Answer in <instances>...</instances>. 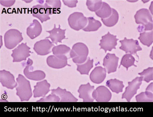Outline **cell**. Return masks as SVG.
<instances>
[{
    "mask_svg": "<svg viewBox=\"0 0 153 117\" xmlns=\"http://www.w3.org/2000/svg\"><path fill=\"white\" fill-rule=\"evenodd\" d=\"M138 39L143 45L149 47L152 44L153 41V31L143 32L140 34V36Z\"/></svg>",
    "mask_w": 153,
    "mask_h": 117,
    "instance_id": "obj_29",
    "label": "cell"
},
{
    "mask_svg": "<svg viewBox=\"0 0 153 117\" xmlns=\"http://www.w3.org/2000/svg\"><path fill=\"white\" fill-rule=\"evenodd\" d=\"M22 33L16 29H11L4 34L5 47L9 49H13L23 40Z\"/></svg>",
    "mask_w": 153,
    "mask_h": 117,
    "instance_id": "obj_3",
    "label": "cell"
},
{
    "mask_svg": "<svg viewBox=\"0 0 153 117\" xmlns=\"http://www.w3.org/2000/svg\"><path fill=\"white\" fill-rule=\"evenodd\" d=\"M16 80L18 84L16 88V95L22 101H28L32 96L30 81L20 74Z\"/></svg>",
    "mask_w": 153,
    "mask_h": 117,
    "instance_id": "obj_1",
    "label": "cell"
},
{
    "mask_svg": "<svg viewBox=\"0 0 153 117\" xmlns=\"http://www.w3.org/2000/svg\"><path fill=\"white\" fill-rule=\"evenodd\" d=\"M68 21L70 27L76 31L84 29L88 22L87 17L80 12H75L71 14Z\"/></svg>",
    "mask_w": 153,
    "mask_h": 117,
    "instance_id": "obj_5",
    "label": "cell"
},
{
    "mask_svg": "<svg viewBox=\"0 0 153 117\" xmlns=\"http://www.w3.org/2000/svg\"><path fill=\"white\" fill-rule=\"evenodd\" d=\"M95 87L91 86L89 83L81 85L78 91L79 93V98L83 99L84 102H94L92 93Z\"/></svg>",
    "mask_w": 153,
    "mask_h": 117,
    "instance_id": "obj_16",
    "label": "cell"
},
{
    "mask_svg": "<svg viewBox=\"0 0 153 117\" xmlns=\"http://www.w3.org/2000/svg\"><path fill=\"white\" fill-rule=\"evenodd\" d=\"M153 67H149L148 68L145 69L141 73L138 74L143 77V80L147 83L153 81Z\"/></svg>",
    "mask_w": 153,
    "mask_h": 117,
    "instance_id": "obj_33",
    "label": "cell"
},
{
    "mask_svg": "<svg viewBox=\"0 0 153 117\" xmlns=\"http://www.w3.org/2000/svg\"><path fill=\"white\" fill-rule=\"evenodd\" d=\"M15 1H1V4L4 6L7 7H10L13 5Z\"/></svg>",
    "mask_w": 153,
    "mask_h": 117,
    "instance_id": "obj_38",
    "label": "cell"
},
{
    "mask_svg": "<svg viewBox=\"0 0 153 117\" xmlns=\"http://www.w3.org/2000/svg\"><path fill=\"white\" fill-rule=\"evenodd\" d=\"M65 5L71 8L76 7L77 4V1H63Z\"/></svg>",
    "mask_w": 153,
    "mask_h": 117,
    "instance_id": "obj_37",
    "label": "cell"
},
{
    "mask_svg": "<svg viewBox=\"0 0 153 117\" xmlns=\"http://www.w3.org/2000/svg\"><path fill=\"white\" fill-rule=\"evenodd\" d=\"M119 58L114 54L108 53L104 58L103 65L106 69L108 74L117 71Z\"/></svg>",
    "mask_w": 153,
    "mask_h": 117,
    "instance_id": "obj_15",
    "label": "cell"
},
{
    "mask_svg": "<svg viewBox=\"0 0 153 117\" xmlns=\"http://www.w3.org/2000/svg\"><path fill=\"white\" fill-rule=\"evenodd\" d=\"M88 54L89 49L87 46L83 43L79 42L73 46L70 52V56L73 62L80 64L85 62Z\"/></svg>",
    "mask_w": 153,
    "mask_h": 117,
    "instance_id": "obj_2",
    "label": "cell"
},
{
    "mask_svg": "<svg viewBox=\"0 0 153 117\" xmlns=\"http://www.w3.org/2000/svg\"><path fill=\"white\" fill-rule=\"evenodd\" d=\"M0 81L3 86L11 90L13 89L17 86L14 76L4 70H1L0 72Z\"/></svg>",
    "mask_w": 153,
    "mask_h": 117,
    "instance_id": "obj_14",
    "label": "cell"
},
{
    "mask_svg": "<svg viewBox=\"0 0 153 117\" xmlns=\"http://www.w3.org/2000/svg\"><path fill=\"white\" fill-rule=\"evenodd\" d=\"M54 46L49 39L41 40L35 44L33 49L38 55L45 56L51 52V49Z\"/></svg>",
    "mask_w": 153,
    "mask_h": 117,
    "instance_id": "obj_12",
    "label": "cell"
},
{
    "mask_svg": "<svg viewBox=\"0 0 153 117\" xmlns=\"http://www.w3.org/2000/svg\"><path fill=\"white\" fill-rule=\"evenodd\" d=\"M111 8L105 2H102L101 8L95 12L96 15L102 19L108 18L111 15Z\"/></svg>",
    "mask_w": 153,
    "mask_h": 117,
    "instance_id": "obj_26",
    "label": "cell"
},
{
    "mask_svg": "<svg viewBox=\"0 0 153 117\" xmlns=\"http://www.w3.org/2000/svg\"><path fill=\"white\" fill-rule=\"evenodd\" d=\"M32 15L43 23L51 19L49 12L45 4H37L32 8Z\"/></svg>",
    "mask_w": 153,
    "mask_h": 117,
    "instance_id": "obj_13",
    "label": "cell"
},
{
    "mask_svg": "<svg viewBox=\"0 0 153 117\" xmlns=\"http://www.w3.org/2000/svg\"><path fill=\"white\" fill-rule=\"evenodd\" d=\"M153 23H149L145 26L140 25L137 28V30L140 33L147 31L152 30Z\"/></svg>",
    "mask_w": 153,
    "mask_h": 117,
    "instance_id": "obj_36",
    "label": "cell"
},
{
    "mask_svg": "<svg viewBox=\"0 0 153 117\" xmlns=\"http://www.w3.org/2000/svg\"><path fill=\"white\" fill-rule=\"evenodd\" d=\"M102 3V1H87L86 5L88 9L96 12L101 8Z\"/></svg>",
    "mask_w": 153,
    "mask_h": 117,
    "instance_id": "obj_34",
    "label": "cell"
},
{
    "mask_svg": "<svg viewBox=\"0 0 153 117\" xmlns=\"http://www.w3.org/2000/svg\"><path fill=\"white\" fill-rule=\"evenodd\" d=\"M51 84L46 80L37 82L34 86L33 91L34 98L45 97L50 91Z\"/></svg>",
    "mask_w": 153,
    "mask_h": 117,
    "instance_id": "obj_19",
    "label": "cell"
},
{
    "mask_svg": "<svg viewBox=\"0 0 153 117\" xmlns=\"http://www.w3.org/2000/svg\"><path fill=\"white\" fill-rule=\"evenodd\" d=\"M66 29L60 28V25L58 28L56 27L55 24H54L53 29L51 30L47 31L46 32L50 34V36L46 37L45 39H50L52 40L53 43L57 45L58 42L62 43V40L64 39H67L65 36V31Z\"/></svg>",
    "mask_w": 153,
    "mask_h": 117,
    "instance_id": "obj_18",
    "label": "cell"
},
{
    "mask_svg": "<svg viewBox=\"0 0 153 117\" xmlns=\"http://www.w3.org/2000/svg\"><path fill=\"white\" fill-rule=\"evenodd\" d=\"M60 98L58 96L51 93L47 96L41 98L37 102H60Z\"/></svg>",
    "mask_w": 153,
    "mask_h": 117,
    "instance_id": "obj_35",
    "label": "cell"
},
{
    "mask_svg": "<svg viewBox=\"0 0 153 117\" xmlns=\"http://www.w3.org/2000/svg\"><path fill=\"white\" fill-rule=\"evenodd\" d=\"M88 24L83 30L86 32L95 31L101 27L102 24L98 20L94 19L93 17H88Z\"/></svg>",
    "mask_w": 153,
    "mask_h": 117,
    "instance_id": "obj_28",
    "label": "cell"
},
{
    "mask_svg": "<svg viewBox=\"0 0 153 117\" xmlns=\"http://www.w3.org/2000/svg\"><path fill=\"white\" fill-rule=\"evenodd\" d=\"M134 18L137 24H142V26L153 23L152 16L147 9L142 8L137 11Z\"/></svg>",
    "mask_w": 153,
    "mask_h": 117,
    "instance_id": "obj_17",
    "label": "cell"
},
{
    "mask_svg": "<svg viewBox=\"0 0 153 117\" xmlns=\"http://www.w3.org/2000/svg\"><path fill=\"white\" fill-rule=\"evenodd\" d=\"M67 60L66 55H51L47 58L46 61L48 66L51 68L60 69L66 66H71L68 64Z\"/></svg>",
    "mask_w": 153,
    "mask_h": 117,
    "instance_id": "obj_10",
    "label": "cell"
},
{
    "mask_svg": "<svg viewBox=\"0 0 153 117\" xmlns=\"http://www.w3.org/2000/svg\"><path fill=\"white\" fill-rule=\"evenodd\" d=\"M135 61L136 60L134 58L131 54H126L123 56L122 57L119 68H120V66L122 65L125 67L128 71L129 67L133 66L137 67V66L134 64Z\"/></svg>",
    "mask_w": 153,
    "mask_h": 117,
    "instance_id": "obj_30",
    "label": "cell"
},
{
    "mask_svg": "<svg viewBox=\"0 0 153 117\" xmlns=\"http://www.w3.org/2000/svg\"><path fill=\"white\" fill-rule=\"evenodd\" d=\"M146 91L153 93V82L150 84L146 88Z\"/></svg>",
    "mask_w": 153,
    "mask_h": 117,
    "instance_id": "obj_39",
    "label": "cell"
},
{
    "mask_svg": "<svg viewBox=\"0 0 153 117\" xmlns=\"http://www.w3.org/2000/svg\"><path fill=\"white\" fill-rule=\"evenodd\" d=\"M45 4L48 8L51 15L60 13L61 5L60 1H46Z\"/></svg>",
    "mask_w": 153,
    "mask_h": 117,
    "instance_id": "obj_25",
    "label": "cell"
},
{
    "mask_svg": "<svg viewBox=\"0 0 153 117\" xmlns=\"http://www.w3.org/2000/svg\"><path fill=\"white\" fill-rule=\"evenodd\" d=\"M106 70L102 67H97L91 73L90 78L94 83L100 84L103 81L106 77Z\"/></svg>",
    "mask_w": 153,
    "mask_h": 117,
    "instance_id": "obj_20",
    "label": "cell"
},
{
    "mask_svg": "<svg viewBox=\"0 0 153 117\" xmlns=\"http://www.w3.org/2000/svg\"><path fill=\"white\" fill-rule=\"evenodd\" d=\"M136 98L137 102H152L153 93L147 91L142 92L136 96Z\"/></svg>",
    "mask_w": 153,
    "mask_h": 117,
    "instance_id": "obj_31",
    "label": "cell"
},
{
    "mask_svg": "<svg viewBox=\"0 0 153 117\" xmlns=\"http://www.w3.org/2000/svg\"><path fill=\"white\" fill-rule=\"evenodd\" d=\"M42 31V26L40 23L37 20L34 19L27 28L26 33L30 39H33L39 36Z\"/></svg>",
    "mask_w": 153,
    "mask_h": 117,
    "instance_id": "obj_22",
    "label": "cell"
},
{
    "mask_svg": "<svg viewBox=\"0 0 153 117\" xmlns=\"http://www.w3.org/2000/svg\"><path fill=\"white\" fill-rule=\"evenodd\" d=\"M119 39H117V36L111 34L109 32L102 36L99 45L100 49L104 50L105 53L107 51H111L113 49H116L117 41Z\"/></svg>",
    "mask_w": 153,
    "mask_h": 117,
    "instance_id": "obj_9",
    "label": "cell"
},
{
    "mask_svg": "<svg viewBox=\"0 0 153 117\" xmlns=\"http://www.w3.org/2000/svg\"><path fill=\"white\" fill-rule=\"evenodd\" d=\"M30 48L27 45V43H22L12 51L11 56L13 58V62H19L25 61L30 56Z\"/></svg>",
    "mask_w": 153,
    "mask_h": 117,
    "instance_id": "obj_6",
    "label": "cell"
},
{
    "mask_svg": "<svg viewBox=\"0 0 153 117\" xmlns=\"http://www.w3.org/2000/svg\"><path fill=\"white\" fill-rule=\"evenodd\" d=\"M106 85L109 88L112 92L117 94L122 92L125 87L123 81L116 78L108 80L106 83Z\"/></svg>",
    "mask_w": 153,
    "mask_h": 117,
    "instance_id": "obj_23",
    "label": "cell"
},
{
    "mask_svg": "<svg viewBox=\"0 0 153 117\" xmlns=\"http://www.w3.org/2000/svg\"><path fill=\"white\" fill-rule=\"evenodd\" d=\"M143 81V77H137L131 81L128 82V86L126 87L125 92L122 96V99L125 98L128 102L137 94L138 90L140 89Z\"/></svg>",
    "mask_w": 153,
    "mask_h": 117,
    "instance_id": "obj_4",
    "label": "cell"
},
{
    "mask_svg": "<svg viewBox=\"0 0 153 117\" xmlns=\"http://www.w3.org/2000/svg\"><path fill=\"white\" fill-rule=\"evenodd\" d=\"M33 64V61L30 58H28L27 62L25 64L26 66L23 71V73L26 77L29 79L35 81L44 79L46 77L45 73L40 70L33 71V67L32 66Z\"/></svg>",
    "mask_w": 153,
    "mask_h": 117,
    "instance_id": "obj_7",
    "label": "cell"
},
{
    "mask_svg": "<svg viewBox=\"0 0 153 117\" xmlns=\"http://www.w3.org/2000/svg\"><path fill=\"white\" fill-rule=\"evenodd\" d=\"M69 47L65 45L54 46L52 49L53 53L55 56L65 55L70 51Z\"/></svg>",
    "mask_w": 153,
    "mask_h": 117,
    "instance_id": "obj_32",
    "label": "cell"
},
{
    "mask_svg": "<svg viewBox=\"0 0 153 117\" xmlns=\"http://www.w3.org/2000/svg\"><path fill=\"white\" fill-rule=\"evenodd\" d=\"M93 98L98 102H108L111 98V93L107 87L100 86L94 90L92 93Z\"/></svg>",
    "mask_w": 153,
    "mask_h": 117,
    "instance_id": "obj_11",
    "label": "cell"
},
{
    "mask_svg": "<svg viewBox=\"0 0 153 117\" xmlns=\"http://www.w3.org/2000/svg\"><path fill=\"white\" fill-rule=\"evenodd\" d=\"M94 60H91L90 57L86 63L83 64H76L77 66V71L81 75H89V72L93 67Z\"/></svg>",
    "mask_w": 153,
    "mask_h": 117,
    "instance_id": "obj_27",
    "label": "cell"
},
{
    "mask_svg": "<svg viewBox=\"0 0 153 117\" xmlns=\"http://www.w3.org/2000/svg\"><path fill=\"white\" fill-rule=\"evenodd\" d=\"M51 93L58 96L61 98V102H76L78 99L65 89H63L58 87L56 89H52Z\"/></svg>",
    "mask_w": 153,
    "mask_h": 117,
    "instance_id": "obj_21",
    "label": "cell"
},
{
    "mask_svg": "<svg viewBox=\"0 0 153 117\" xmlns=\"http://www.w3.org/2000/svg\"><path fill=\"white\" fill-rule=\"evenodd\" d=\"M112 13L111 15L105 19H101L104 24L108 27H113L118 22L119 15L117 12L114 8H111Z\"/></svg>",
    "mask_w": 153,
    "mask_h": 117,
    "instance_id": "obj_24",
    "label": "cell"
},
{
    "mask_svg": "<svg viewBox=\"0 0 153 117\" xmlns=\"http://www.w3.org/2000/svg\"><path fill=\"white\" fill-rule=\"evenodd\" d=\"M120 42L121 44V46L120 47V49L125 51L126 53H129L131 55H136L139 58L137 52L142 51V49L137 40L128 39L125 37L124 39L120 40Z\"/></svg>",
    "mask_w": 153,
    "mask_h": 117,
    "instance_id": "obj_8",
    "label": "cell"
}]
</instances>
